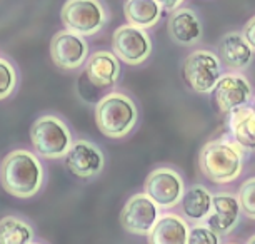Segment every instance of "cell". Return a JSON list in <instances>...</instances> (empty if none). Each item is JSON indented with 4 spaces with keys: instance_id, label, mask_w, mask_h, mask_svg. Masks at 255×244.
<instances>
[{
    "instance_id": "23",
    "label": "cell",
    "mask_w": 255,
    "mask_h": 244,
    "mask_svg": "<svg viewBox=\"0 0 255 244\" xmlns=\"http://www.w3.org/2000/svg\"><path fill=\"white\" fill-rule=\"evenodd\" d=\"M17 87V72L8 60L0 57V100L7 99Z\"/></svg>"
},
{
    "instance_id": "24",
    "label": "cell",
    "mask_w": 255,
    "mask_h": 244,
    "mask_svg": "<svg viewBox=\"0 0 255 244\" xmlns=\"http://www.w3.org/2000/svg\"><path fill=\"white\" fill-rule=\"evenodd\" d=\"M187 244H220V236L205 224H195L189 231Z\"/></svg>"
},
{
    "instance_id": "28",
    "label": "cell",
    "mask_w": 255,
    "mask_h": 244,
    "mask_svg": "<svg viewBox=\"0 0 255 244\" xmlns=\"http://www.w3.org/2000/svg\"><path fill=\"white\" fill-rule=\"evenodd\" d=\"M250 109H252V112L255 114V97L252 99V106H250Z\"/></svg>"
},
{
    "instance_id": "1",
    "label": "cell",
    "mask_w": 255,
    "mask_h": 244,
    "mask_svg": "<svg viewBox=\"0 0 255 244\" xmlns=\"http://www.w3.org/2000/svg\"><path fill=\"white\" fill-rule=\"evenodd\" d=\"M44 166L35 154L25 149L8 152L0 167V183L10 196L28 199L44 186Z\"/></svg>"
},
{
    "instance_id": "29",
    "label": "cell",
    "mask_w": 255,
    "mask_h": 244,
    "mask_svg": "<svg viewBox=\"0 0 255 244\" xmlns=\"http://www.w3.org/2000/svg\"><path fill=\"white\" fill-rule=\"evenodd\" d=\"M227 244H237V243H227Z\"/></svg>"
},
{
    "instance_id": "21",
    "label": "cell",
    "mask_w": 255,
    "mask_h": 244,
    "mask_svg": "<svg viewBox=\"0 0 255 244\" xmlns=\"http://www.w3.org/2000/svg\"><path fill=\"white\" fill-rule=\"evenodd\" d=\"M33 229L25 219L5 216L0 219V244H32Z\"/></svg>"
},
{
    "instance_id": "5",
    "label": "cell",
    "mask_w": 255,
    "mask_h": 244,
    "mask_svg": "<svg viewBox=\"0 0 255 244\" xmlns=\"http://www.w3.org/2000/svg\"><path fill=\"white\" fill-rule=\"evenodd\" d=\"M182 77L194 92L210 94L222 77V62L212 50L197 49L185 57Z\"/></svg>"
},
{
    "instance_id": "14",
    "label": "cell",
    "mask_w": 255,
    "mask_h": 244,
    "mask_svg": "<svg viewBox=\"0 0 255 244\" xmlns=\"http://www.w3.org/2000/svg\"><path fill=\"white\" fill-rule=\"evenodd\" d=\"M168 37L179 45L190 47L195 45L202 39L204 27H202L200 17L195 10L187 7L177 8L174 13H170L167 20Z\"/></svg>"
},
{
    "instance_id": "13",
    "label": "cell",
    "mask_w": 255,
    "mask_h": 244,
    "mask_svg": "<svg viewBox=\"0 0 255 244\" xmlns=\"http://www.w3.org/2000/svg\"><path fill=\"white\" fill-rule=\"evenodd\" d=\"M240 214L242 209L237 196L232 193H217L212 196V211L205 219V226H209L219 236H224L234 231L239 224Z\"/></svg>"
},
{
    "instance_id": "17",
    "label": "cell",
    "mask_w": 255,
    "mask_h": 244,
    "mask_svg": "<svg viewBox=\"0 0 255 244\" xmlns=\"http://www.w3.org/2000/svg\"><path fill=\"white\" fill-rule=\"evenodd\" d=\"M189 224L182 216L174 213L158 218L155 226L147 234L148 244H187L189 243Z\"/></svg>"
},
{
    "instance_id": "11",
    "label": "cell",
    "mask_w": 255,
    "mask_h": 244,
    "mask_svg": "<svg viewBox=\"0 0 255 244\" xmlns=\"http://www.w3.org/2000/svg\"><path fill=\"white\" fill-rule=\"evenodd\" d=\"M214 99L220 112L232 114L237 109L245 107V104L252 99V84L239 72L222 74L214 89Z\"/></svg>"
},
{
    "instance_id": "22",
    "label": "cell",
    "mask_w": 255,
    "mask_h": 244,
    "mask_svg": "<svg viewBox=\"0 0 255 244\" xmlns=\"http://www.w3.org/2000/svg\"><path fill=\"white\" fill-rule=\"evenodd\" d=\"M237 199L242 213L249 219L255 221V178H249L247 181H244L239 189Z\"/></svg>"
},
{
    "instance_id": "15",
    "label": "cell",
    "mask_w": 255,
    "mask_h": 244,
    "mask_svg": "<svg viewBox=\"0 0 255 244\" xmlns=\"http://www.w3.org/2000/svg\"><path fill=\"white\" fill-rule=\"evenodd\" d=\"M85 74L95 87H112L120 77V60L114 55V52L97 50L85 62Z\"/></svg>"
},
{
    "instance_id": "18",
    "label": "cell",
    "mask_w": 255,
    "mask_h": 244,
    "mask_svg": "<svg viewBox=\"0 0 255 244\" xmlns=\"http://www.w3.org/2000/svg\"><path fill=\"white\" fill-rule=\"evenodd\" d=\"M212 196L214 194L202 184H194L185 189L180 201L184 216L194 223L205 221L212 211Z\"/></svg>"
},
{
    "instance_id": "9",
    "label": "cell",
    "mask_w": 255,
    "mask_h": 244,
    "mask_svg": "<svg viewBox=\"0 0 255 244\" xmlns=\"http://www.w3.org/2000/svg\"><path fill=\"white\" fill-rule=\"evenodd\" d=\"M160 218V209L145 193L133 194L120 213V224L127 233L147 236Z\"/></svg>"
},
{
    "instance_id": "6",
    "label": "cell",
    "mask_w": 255,
    "mask_h": 244,
    "mask_svg": "<svg viewBox=\"0 0 255 244\" xmlns=\"http://www.w3.org/2000/svg\"><path fill=\"white\" fill-rule=\"evenodd\" d=\"M65 30L79 37H90L107 23V10L99 0H69L60 12Z\"/></svg>"
},
{
    "instance_id": "19",
    "label": "cell",
    "mask_w": 255,
    "mask_h": 244,
    "mask_svg": "<svg viewBox=\"0 0 255 244\" xmlns=\"http://www.w3.org/2000/svg\"><path fill=\"white\" fill-rule=\"evenodd\" d=\"M124 13L128 25L145 30L157 25L162 8L158 5V0H127L124 3Z\"/></svg>"
},
{
    "instance_id": "20",
    "label": "cell",
    "mask_w": 255,
    "mask_h": 244,
    "mask_svg": "<svg viewBox=\"0 0 255 244\" xmlns=\"http://www.w3.org/2000/svg\"><path fill=\"white\" fill-rule=\"evenodd\" d=\"M230 132L242 151H255V114L250 107H242L230 116Z\"/></svg>"
},
{
    "instance_id": "10",
    "label": "cell",
    "mask_w": 255,
    "mask_h": 244,
    "mask_svg": "<svg viewBox=\"0 0 255 244\" xmlns=\"http://www.w3.org/2000/svg\"><path fill=\"white\" fill-rule=\"evenodd\" d=\"M50 57L59 69H79L87 62L89 44L84 37L75 35L69 30H60L50 40Z\"/></svg>"
},
{
    "instance_id": "4",
    "label": "cell",
    "mask_w": 255,
    "mask_h": 244,
    "mask_svg": "<svg viewBox=\"0 0 255 244\" xmlns=\"http://www.w3.org/2000/svg\"><path fill=\"white\" fill-rule=\"evenodd\" d=\"M30 142L33 151L44 159H60L74 144L69 126L60 117L47 114L32 124Z\"/></svg>"
},
{
    "instance_id": "12",
    "label": "cell",
    "mask_w": 255,
    "mask_h": 244,
    "mask_svg": "<svg viewBox=\"0 0 255 244\" xmlns=\"http://www.w3.org/2000/svg\"><path fill=\"white\" fill-rule=\"evenodd\" d=\"M65 166L77 178H94L102 172L105 166L104 152L94 142L80 139L75 141L65 156Z\"/></svg>"
},
{
    "instance_id": "25",
    "label": "cell",
    "mask_w": 255,
    "mask_h": 244,
    "mask_svg": "<svg viewBox=\"0 0 255 244\" xmlns=\"http://www.w3.org/2000/svg\"><path fill=\"white\" fill-rule=\"evenodd\" d=\"M242 35H244V39L247 40V44L250 45L252 52H255V15L252 18H249V22L244 25Z\"/></svg>"
},
{
    "instance_id": "3",
    "label": "cell",
    "mask_w": 255,
    "mask_h": 244,
    "mask_svg": "<svg viewBox=\"0 0 255 244\" xmlns=\"http://www.w3.org/2000/svg\"><path fill=\"white\" fill-rule=\"evenodd\" d=\"M138 121V109L132 97L124 92L104 95L95 106V124L110 139H122L132 132Z\"/></svg>"
},
{
    "instance_id": "7",
    "label": "cell",
    "mask_w": 255,
    "mask_h": 244,
    "mask_svg": "<svg viewBox=\"0 0 255 244\" xmlns=\"http://www.w3.org/2000/svg\"><path fill=\"white\" fill-rule=\"evenodd\" d=\"M143 191L158 209H172L180 204L185 193L184 178L172 167H157L147 176Z\"/></svg>"
},
{
    "instance_id": "2",
    "label": "cell",
    "mask_w": 255,
    "mask_h": 244,
    "mask_svg": "<svg viewBox=\"0 0 255 244\" xmlns=\"http://www.w3.org/2000/svg\"><path fill=\"white\" fill-rule=\"evenodd\" d=\"M199 166L210 183H234L244 171V151L227 139L209 141L199 154Z\"/></svg>"
},
{
    "instance_id": "26",
    "label": "cell",
    "mask_w": 255,
    "mask_h": 244,
    "mask_svg": "<svg viewBox=\"0 0 255 244\" xmlns=\"http://www.w3.org/2000/svg\"><path fill=\"white\" fill-rule=\"evenodd\" d=\"M158 5H160L162 10H167V12L174 13L177 8L182 7V2H180V0H158Z\"/></svg>"
},
{
    "instance_id": "8",
    "label": "cell",
    "mask_w": 255,
    "mask_h": 244,
    "mask_svg": "<svg viewBox=\"0 0 255 244\" xmlns=\"http://www.w3.org/2000/svg\"><path fill=\"white\" fill-rule=\"evenodd\" d=\"M114 55L127 65H140L152 54V39L142 28L128 23L115 28L112 35Z\"/></svg>"
},
{
    "instance_id": "27",
    "label": "cell",
    "mask_w": 255,
    "mask_h": 244,
    "mask_svg": "<svg viewBox=\"0 0 255 244\" xmlns=\"http://www.w3.org/2000/svg\"><path fill=\"white\" fill-rule=\"evenodd\" d=\"M247 244H255V234H254V236H250V239L247 241Z\"/></svg>"
},
{
    "instance_id": "16",
    "label": "cell",
    "mask_w": 255,
    "mask_h": 244,
    "mask_svg": "<svg viewBox=\"0 0 255 244\" xmlns=\"http://www.w3.org/2000/svg\"><path fill=\"white\" fill-rule=\"evenodd\" d=\"M254 57V52L244 39L242 32L230 30L219 42V59L220 62L229 67L232 72L242 70L245 67L250 65Z\"/></svg>"
}]
</instances>
